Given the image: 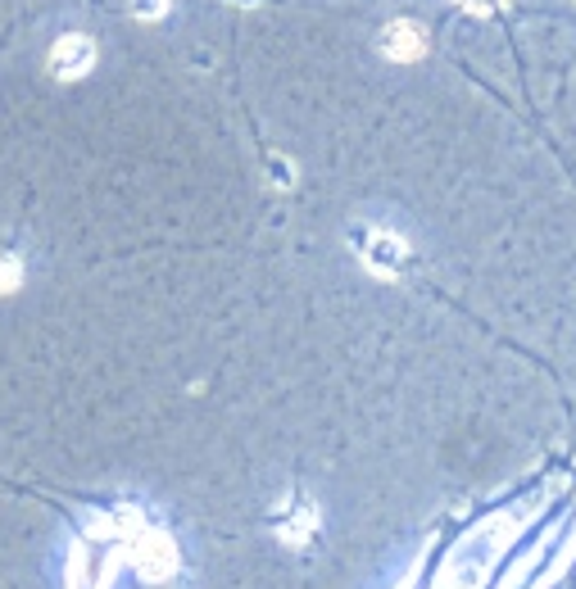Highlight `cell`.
Listing matches in <instances>:
<instances>
[{"label": "cell", "instance_id": "3", "mask_svg": "<svg viewBox=\"0 0 576 589\" xmlns=\"http://www.w3.org/2000/svg\"><path fill=\"white\" fill-rule=\"evenodd\" d=\"M91 69H96V42L82 37V33H69V37H59L55 50H50V73L59 82H78L86 78Z\"/></svg>", "mask_w": 576, "mask_h": 589}, {"label": "cell", "instance_id": "4", "mask_svg": "<svg viewBox=\"0 0 576 589\" xmlns=\"http://www.w3.org/2000/svg\"><path fill=\"white\" fill-rule=\"evenodd\" d=\"M377 46H381L386 59H422L427 55V27L413 23V19H396V23L381 27Z\"/></svg>", "mask_w": 576, "mask_h": 589}, {"label": "cell", "instance_id": "2", "mask_svg": "<svg viewBox=\"0 0 576 589\" xmlns=\"http://www.w3.org/2000/svg\"><path fill=\"white\" fill-rule=\"evenodd\" d=\"M354 250H358L363 268H373L377 276H400V268L409 263L404 236L390 227H354Z\"/></svg>", "mask_w": 576, "mask_h": 589}, {"label": "cell", "instance_id": "1", "mask_svg": "<svg viewBox=\"0 0 576 589\" xmlns=\"http://www.w3.org/2000/svg\"><path fill=\"white\" fill-rule=\"evenodd\" d=\"M114 531L124 535V557L137 567L141 580H168L177 572V549H173V540L160 531V526L141 521L137 513H118Z\"/></svg>", "mask_w": 576, "mask_h": 589}, {"label": "cell", "instance_id": "6", "mask_svg": "<svg viewBox=\"0 0 576 589\" xmlns=\"http://www.w3.org/2000/svg\"><path fill=\"white\" fill-rule=\"evenodd\" d=\"M168 5H173V0H132V14L155 23V19H164V14H168Z\"/></svg>", "mask_w": 576, "mask_h": 589}, {"label": "cell", "instance_id": "5", "mask_svg": "<svg viewBox=\"0 0 576 589\" xmlns=\"http://www.w3.org/2000/svg\"><path fill=\"white\" fill-rule=\"evenodd\" d=\"M23 282V263L14 255H0V291H14Z\"/></svg>", "mask_w": 576, "mask_h": 589}]
</instances>
